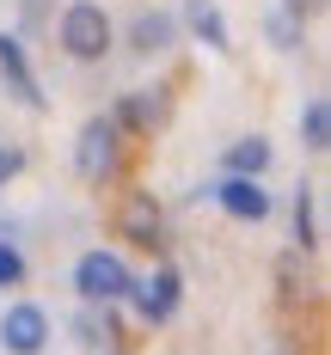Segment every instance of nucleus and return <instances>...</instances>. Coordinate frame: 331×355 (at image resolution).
Segmentation results:
<instances>
[{
    "label": "nucleus",
    "mask_w": 331,
    "mask_h": 355,
    "mask_svg": "<svg viewBox=\"0 0 331 355\" xmlns=\"http://www.w3.org/2000/svg\"><path fill=\"white\" fill-rule=\"evenodd\" d=\"M117 166H123V129L110 123V110L86 116L80 135H74V172L86 184H105V178H117Z\"/></svg>",
    "instance_id": "1"
},
{
    "label": "nucleus",
    "mask_w": 331,
    "mask_h": 355,
    "mask_svg": "<svg viewBox=\"0 0 331 355\" xmlns=\"http://www.w3.org/2000/svg\"><path fill=\"white\" fill-rule=\"evenodd\" d=\"M56 37H62V49H68L74 62H105L117 31H110V12L99 0H74L68 12H62V25H56Z\"/></svg>",
    "instance_id": "2"
},
{
    "label": "nucleus",
    "mask_w": 331,
    "mask_h": 355,
    "mask_svg": "<svg viewBox=\"0 0 331 355\" xmlns=\"http://www.w3.org/2000/svg\"><path fill=\"white\" fill-rule=\"evenodd\" d=\"M74 288H80V300L86 306H117V300H129V263L117 257V251H86L80 263H74Z\"/></svg>",
    "instance_id": "3"
},
{
    "label": "nucleus",
    "mask_w": 331,
    "mask_h": 355,
    "mask_svg": "<svg viewBox=\"0 0 331 355\" xmlns=\"http://www.w3.org/2000/svg\"><path fill=\"white\" fill-rule=\"evenodd\" d=\"M129 300H135V313H142L147 324H166L172 313H178V300H184V276L172 270V263H160L147 282L129 288Z\"/></svg>",
    "instance_id": "4"
},
{
    "label": "nucleus",
    "mask_w": 331,
    "mask_h": 355,
    "mask_svg": "<svg viewBox=\"0 0 331 355\" xmlns=\"http://www.w3.org/2000/svg\"><path fill=\"white\" fill-rule=\"evenodd\" d=\"M0 343H6V355H43V343H49V313L31 306V300L6 306L0 313Z\"/></svg>",
    "instance_id": "5"
},
{
    "label": "nucleus",
    "mask_w": 331,
    "mask_h": 355,
    "mask_svg": "<svg viewBox=\"0 0 331 355\" xmlns=\"http://www.w3.org/2000/svg\"><path fill=\"white\" fill-rule=\"evenodd\" d=\"M117 233L129 239V245H160V233H166V209L153 202V190H129L123 196V209H117Z\"/></svg>",
    "instance_id": "6"
},
{
    "label": "nucleus",
    "mask_w": 331,
    "mask_h": 355,
    "mask_svg": "<svg viewBox=\"0 0 331 355\" xmlns=\"http://www.w3.org/2000/svg\"><path fill=\"white\" fill-rule=\"evenodd\" d=\"M0 80H6V92H12L25 110H43L37 73H31V62H25V43H19L12 31H0Z\"/></svg>",
    "instance_id": "7"
},
{
    "label": "nucleus",
    "mask_w": 331,
    "mask_h": 355,
    "mask_svg": "<svg viewBox=\"0 0 331 355\" xmlns=\"http://www.w3.org/2000/svg\"><path fill=\"white\" fill-rule=\"evenodd\" d=\"M209 196H215L233 220H264V214H270V190H264L257 178H221Z\"/></svg>",
    "instance_id": "8"
},
{
    "label": "nucleus",
    "mask_w": 331,
    "mask_h": 355,
    "mask_svg": "<svg viewBox=\"0 0 331 355\" xmlns=\"http://www.w3.org/2000/svg\"><path fill=\"white\" fill-rule=\"evenodd\" d=\"M110 123H117L123 135H147V129L160 123V92H129V98H117Z\"/></svg>",
    "instance_id": "9"
},
{
    "label": "nucleus",
    "mask_w": 331,
    "mask_h": 355,
    "mask_svg": "<svg viewBox=\"0 0 331 355\" xmlns=\"http://www.w3.org/2000/svg\"><path fill=\"white\" fill-rule=\"evenodd\" d=\"M172 12H142L135 25H129V49L135 55H160V49H172Z\"/></svg>",
    "instance_id": "10"
},
{
    "label": "nucleus",
    "mask_w": 331,
    "mask_h": 355,
    "mask_svg": "<svg viewBox=\"0 0 331 355\" xmlns=\"http://www.w3.org/2000/svg\"><path fill=\"white\" fill-rule=\"evenodd\" d=\"M270 172V141L264 135H246V141L227 147V178H264Z\"/></svg>",
    "instance_id": "11"
},
{
    "label": "nucleus",
    "mask_w": 331,
    "mask_h": 355,
    "mask_svg": "<svg viewBox=\"0 0 331 355\" xmlns=\"http://www.w3.org/2000/svg\"><path fill=\"white\" fill-rule=\"evenodd\" d=\"M74 331H80L86 349H117V319H110V306H80V313H74Z\"/></svg>",
    "instance_id": "12"
},
{
    "label": "nucleus",
    "mask_w": 331,
    "mask_h": 355,
    "mask_svg": "<svg viewBox=\"0 0 331 355\" xmlns=\"http://www.w3.org/2000/svg\"><path fill=\"white\" fill-rule=\"evenodd\" d=\"M313 196H319V190H313V184H300V190H294V251H319V209H313Z\"/></svg>",
    "instance_id": "13"
},
{
    "label": "nucleus",
    "mask_w": 331,
    "mask_h": 355,
    "mask_svg": "<svg viewBox=\"0 0 331 355\" xmlns=\"http://www.w3.org/2000/svg\"><path fill=\"white\" fill-rule=\"evenodd\" d=\"M190 31L203 37V43L215 49V55H227V49H233V37H227V19H221L209 0H190Z\"/></svg>",
    "instance_id": "14"
},
{
    "label": "nucleus",
    "mask_w": 331,
    "mask_h": 355,
    "mask_svg": "<svg viewBox=\"0 0 331 355\" xmlns=\"http://www.w3.org/2000/svg\"><path fill=\"white\" fill-rule=\"evenodd\" d=\"M300 135H307L313 153H325V147H331V105H325V98H307V110H300Z\"/></svg>",
    "instance_id": "15"
},
{
    "label": "nucleus",
    "mask_w": 331,
    "mask_h": 355,
    "mask_svg": "<svg viewBox=\"0 0 331 355\" xmlns=\"http://www.w3.org/2000/svg\"><path fill=\"white\" fill-rule=\"evenodd\" d=\"M264 37H270L276 49H300V43H307V25H300L294 12H282V6H276V12L264 19Z\"/></svg>",
    "instance_id": "16"
},
{
    "label": "nucleus",
    "mask_w": 331,
    "mask_h": 355,
    "mask_svg": "<svg viewBox=\"0 0 331 355\" xmlns=\"http://www.w3.org/2000/svg\"><path fill=\"white\" fill-rule=\"evenodd\" d=\"M19 282H25V251L0 239V288H19Z\"/></svg>",
    "instance_id": "17"
},
{
    "label": "nucleus",
    "mask_w": 331,
    "mask_h": 355,
    "mask_svg": "<svg viewBox=\"0 0 331 355\" xmlns=\"http://www.w3.org/2000/svg\"><path fill=\"white\" fill-rule=\"evenodd\" d=\"M19 172H25V147H0V190H6Z\"/></svg>",
    "instance_id": "18"
},
{
    "label": "nucleus",
    "mask_w": 331,
    "mask_h": 355,
    "mask_svg": "<svg viewBox=\"0 0 331 355\" xmlns=\"http://www.w3.org/2000/svg\"><path fill=\"white\" fill-rule=\"evenodd\" d=\"M313 6H319V0H282V12H294V19H307Z\"/></svg>",
    "instance_id": "19"
},
{
    "label": "nucleus",
    "mask_w": 331,
    "mask_h": 355,
    "mask_svg": "<svg viewBox=\"0 0 331 355\" xmlns=\"http://www.w3.org/2000/svg\"><path fill=\"white\" fill-rule=\"evenodd\" d=\"M25 6H31V12H37V0H25Z\"/></svg>",
    "instance_id": "20"
},
{
    "label": "nucleus",
    "mask_w": 331,
    "mask_h": 355,
    "mask_svg": "<svg viewBox=\"0 0 331 355\" xmlns=\"http://www.w3.org/2000/svg\"><path fill=\"white\" fill-rule=\"evenodd\" d=\"M105 355H123V349H105Z\"/></svg>",
    "instance_id": "21"
}]
</instances>
